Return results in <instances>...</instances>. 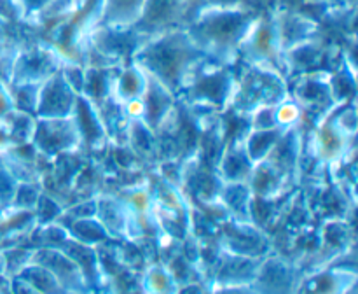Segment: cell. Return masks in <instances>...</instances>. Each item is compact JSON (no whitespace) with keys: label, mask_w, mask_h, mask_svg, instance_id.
Wrapping results in <instances>:
<instances>
[{"label":"cell","mask_w":358,"mask_h":294,"mask_svg":"<svg viewBox=\"0 0 358 294\" xmlns=\"http://www.w3.org/2000/svg\"><path fill=\"white\" fill-rule=\"evenodd\" d=\"M273 18H275L276 31H278L280 46H282L283 52L301 44H306V42L317 41L318 35H320V23L308 14L299 13V10H273Z\"/></svg>","instance_id":"obj_13"},{"label":"cell","mask_w":358,"mask_h":294,"mask_svg":"<svg viewBox=\"0 0 358 294\" xmlns=\"http://www.w3.org/2000/svg\"><path fill=\"white\" fill-rule=\"evenodd\" d=\"M52 0H13L20 13V20L31 21L45 6H49Z\"/></svg>","instance_id":"obj_27"},{"label":"cell","mask_w":358,"mask_h":294,"mask_svg":"<svg viewBox=\"0 0 358 294\" xmlns=\"http://www.w3.org/2000/svg\"><path fill=\"white\" fill-rule=\"evenodd\" d=\"M145 0H98L94 7V27L131 30L140 20Z\"/></svg>","instance_id":"obj_15"},{"label":"cell","mask_w":358,"mask_h":294,"mask_svg":"<svg viewBox=\"0 0 358 294\" xmlns=\"http://www.w3.org/2000/svg\"><path fill=\"white\" fill-rule=\"evenodd\" d=\"M70 237L86 245L101 244V241L110 240V233L105 230L103 224L98 223V220H93L91 217H80V219H77L76 224L70 227Z\"/></svg>","instance_id":"obj_23"},{"label":"cell","mask_w":358,"mask_h":294,"mask_svg":"<svg viewBox=\"0 0 358 294\" xmlns=\"http://www.w3.org/2000/svg\"><path fill=\"white\" fill-rule=\"evenodd\" d=\"M255 9H220L205 6L187 21L185 31L208 59L233 66L252 23Z\"/></svg>","instance_id":"obj_2"},{"label":"cell","mask_w":358,"mask_h":294,"mask_svg":"<svg viewBox=\"0 0 358 294\" xmlns=\"http://www.w3.org/2000/svg\"><path fill=\"white\" fill-rule=\"evenodd\" d=\"M147 88V74L138 65L129 62L128 65L121 66L117 77H115L112 97L119 104H128L133 100H142Z\"/></svg>","instance_id":"obj_20"},{"label":"cell","mask_w":358,"mask_h":294,"mask_svg":"<svg viewBox=\"0 0 358 294\" xmlns=\"http://www.w3.org/2000/svg\"><path fill=\"white\" fill-rule=\"evenodd\" d=\"M13 294H41V293L16 275L13 280Z\"/></svg>","instance_id":"obj_31"},{"label":"cell","mask_w":358,"mask_h":294,"mask_svg":"<svg viewBox=\"0 0 358 294\" xmlns=\"http://www.w3.org/2000/svg\"><path fill=\"white\" fill-rule=\"evenodd\" d=\"M77 98H79V93L73 91V88L66 83L58 69L51 77L41 83L34 115L44 119L70 118L76 108Z\"/></svg>","instance_id":"obj_11"},{"label":"cell","mask_w":358,"mask_h":294,"mask_svg":"<svg viewBox=\"0 0 358 294\" xmlns=\"http://www.w3.org/2000/svg\"><path fill=\"white\" fill-rule=\"evenodd\" d=\"M77 2H79V7H83L84 4H87V2H90V0H77Z\"/></svg>","instance_id":"obj_36"},{"label":"cell","mask_w":358,"mask_h":294,"mask_svg":"<svg viewBox=\"0 0 358 294\" xmlns=\"http://www.w3.org/2000/svg\"><path fill=\"white\" fill-rule=\"evenodd\" d=\"M17 276L23 279L24 282L30 284L34 289H37L41 294H69L65 290V287L59 284V280L49 272L48 268H44L38 262H27L23 268L17 272Z\"/></svg>","instance_id":"obj_22"},{"label":"cell","mask_w":358,"mask_h":294,"mask_svg":"<svg viewBox=\"0 0 358 294\" xmlns=\"http://www.w3.org/2000/svg\"><path fill=\"white\" fill-rule=\"evenodd\" d=\"M205 59L208 58L196 48L185 28H175L142 38L129 62L178 97L189 77Z\"/></svg>","instance_id":"obj_1"},{"label":"cell","mask_w":358,"mask_h":294,"mask_svg":"<svg viewBox=\"0 0 358 294\" xmlns=\"http://www.w3.org/2000/svg\"><path fill=\"white\" fill-rule=\"evenodd\" d=\"M38 196L41 195H38V191L31 184H20L16 188V191H14L16 202L23 206H30V209H34L37 205Z\"/></svg>","instance_id":"obj_28"},{"label":"cell","mask_w":358,"mask_h":294,"mask_svg":"<svg viewBox=\"0 0 358 294\" xmlns=\"http://www.w3.org/2000/svg\"><path fill=\"white\" fill-rule=\"evenodd\" d=\"M213 294H259L254 284H240V286H217Z\"/></svg>","instance_id":"obj_30"},{"label":"cell","mask_w":358,"mask_h":294,"mask_svg":"<svg viewBox=\"0 0 358 294\" xmlns=\"http://www.w3.org/2000/svg\"><path fill=\"white\" fill-rule=\"evenodd\" d=\"M206 6L220 9H255V0H206Z\"/></svg>","instance_id":"obj_29"},{"label":"cell","mask_w":358,"mask_h":294,"mask_svg":"<svg viewBox=\"0 0 358 294\" xmlns=\"http://www.w3.org/2000/svg\"><path fill=\"white\" fill-rule=\"evenodd\" d=\"M143 118L142 121L154 132H159L161 126L166 125L171 115L177 112V97L156 79L147 76V88L142 97Z\"/></svg>","instance_id":"obj_14"},{"label":"cell","mask_w":358,"mask_h":294,"mask_svg":"<svg viewBox=\"0 0 358 294\" xmlns=\"http://www.w3.org/2000/svg\"><path fill=\"white\" fill-rule=\"evenodd\" d=\"M187 21L189 13L184 0H145L140 20L131 30L140 38H147L175 28H185Z\"/></svg>","instance_id":"obj_9"},{"label":"cell","mask_w":358,"mask_h":294,"mask_svg":"<svg viewBox=\"0 0 358 294\" xmlns=\"http://www.w3.org/2000/svg\"><path fill=\"white\" fill-rule=\"evenodd\" d=\"M184 4H185V9H187L189 13V20H191V18L194 16L201 7L206 6V0H184Z\"/></svg>","instance_id":"obj_32"},{"label":"cell","mask_w":358,"mask_h":294,"mask_svg":"<svg viewBox=\"0 0 358 294\" xmlns=\"http://www.w3.org/2000/svg\"><path fill=\"white\" fill-rule=\"evenodd\" d=\"M306 2H310V4H329L331 0H306Z\"/></svg>","instance_id":"obj_34"},{"label":"cell","mask_w":358,"mask_h":294,"mask_svg":"<svg viewBox=\"0 0 358 294\" xmlns=\"http://www.w3.org/2000/svg\"><path fill=\"white\" fill-rule=\"evenodd\" d=\"M355 282L353 270H327L304 280L297 294H346L355 287Z\"/></svg>","instance_id":"obj_18"},{"label":"cell","mask_w":358,"mask_h":294,"mask_svg":"<svg viewBox=\"0 0 358 294\" xmlns=\"http://www.w3.org/2000/svg\"><path fill=\"white\" fill-rule=\"evenodd\" d=\"M289 79L280 70L266 65H248L245 63L241 74H236L229 107L234 118L247 121L250 114L262 107L278 105L290 94Z\"/></svg>","instance_id":"obj_3"},{"label":"cell","mask_w":358,"mask_h":294,"mask_svg":"<svg viewBox=\"0 0 358 294\" xmlns=\"http://www.w3.org/2000/svg\"><path fill=\"white\" fill-rule=\"evenodd\" d=\"M30 261L48 268L69 294H91L90 279L86 276L84 270L59 248L48 247L35 251Z\"/></svg>","instance_id":"obj_12"},{"label":"cell","mask_w":358,"mask_h":294,"mask_svg":"<svg viewBox=\"0 0 358 294\" xmlns=\"http://www.w3.org/2000/svg\"><path fill=\"white\" fill-rule=\"evenodd\" d=\"M30 144L42 156L56 158L77 150L83 146V140L72 115L56 119L35 118L34 136Z\"/></svg>","instance_id":"obj_8"},{"label":"cell","mask_w":358,"mask_h":294,"mask_svg":"<svg viewBox=\"0 0 358 294\" xmlns=\"http://www.w3.org/2000/svg\"><path fill=\"white\" fill-rule=\"evenodd\" d=\"M121 66H86L84 69V84L83 97L100 105L107 98L112 97L115 77H117Z\"/></svg>","instance_id":"obj_19"},{"label":"cell","mask_w":358,"mask_h":294,"mask_svg":"<svg viewBox=\"0 0 358 294\" xmlns=\"http://www.w3.org/2000/svg\"><path fill=\"white\" fill-rule=\"evenodd\" d=\"M10 86H13V90L9 91H10V97H13L14 108L34 115L35 107H37V97H38V88H41V84L13 83Z\"/></svg>","instance_id":"obj_24"},{"label":"cell","mask_w":358,"mask_h":294,"mask_svg":"<svg viewBox=\"0 0 358 294\" xmlns=\"http://www.w3.org/2000/svg\"><path fill=\"white\" fill-rule=\"evenodd\" d=\"M143 287L147 294H177L178 284L170 272L161 266H152V270L147 272Z\"/></svg>","instance_id":"obj_25"},{"label":"cell","mask_w":358,"mask_h":294,"mask_svg":"<svg viewBox=\"0 0 358 294\" xmlns=\"http://www.w3.org/2000/svg\"><path fill=\"white\" fill-rule=\"evenodd\" d=\"M283 56H285V52L280 46L273 13H259L252 23L250 30H248L247 37L241 42L240 58L248 65L273 66L285 76Z\"/></svg>","instance_id":"obj_5"},{"label":"cell","mask_w":358,"mask_h":294,"mask_svg":"<svg viewBox=\"0 0 358 294\" xmlns=\"http://www.w3.org/2000/svg\"><path fill=\"white\" fill-rule=\"evenodd\" d=\"M290 97L297 102L304 115L313 119V122L327 118L338 102L334 98L331 84V70H313L297 76L296 83L289 86Z\"/></svg>","instance_id":"obj_6"},{"label":"cell","mask_w":358,"mask_h":294,"mask_svg":"<svg viewBox=\"0 0 358 294\" xmlns=\"http://www.w3.org/2000/svg\"><path fill=\"white\" fill-rule=\"evenodd\" d=\"M313 128L311 150H313L315 160L324 161V163H338L348 156L355 135L341 128L332 112L322 121L315 122Z\"/></svg>","instance_id":"obj_10"},{"label":"cell","mask_w":358,"mask_h":294,"mask_svg":"<svg viewBox=\"0 0 358 294\" xmlns=\"http://www.w3.org/2000/svg\"><path fill=\"white\" fill-rule=\"evenodd\" d=\"M3 37H6V34H3L2 27H0V42H2V41H3Z\"/></svg>","instance_id":"obj_35"},{"label":"cell","mask_w":358,"mask_h":294,"mask_svg":"<svg viewBox=\"0 0 358 294\" xmlns=\"http://www.w3.org/2000/svg\"><path fill=\"white\" fill-rule=\"evenodd\" d=\"M62 52L56 46L48 42H35L28 48L20 49L13 59V72H10V84L13 83H44L51 77L62 65Z\"/></svg>","instance_id":"obj_7"},{"label":"cell","mask_w":358,"mask_h":294,"mask_svg":"<svg viewBox=\"0 0 358 294\" xmlns=\"http://www.w3.org/2000/svg\"><path fill=\"white\" fill-rule=\"evenodd\" d=\"M287 130L282 128H271V130H254L247 128L243 133V144L247 149L248 158L254 163V167L261 161H264L269 156L280 139L283 136Z\"/></svg>","instance_id":"obj_21"},{"label":"cell","mask_w":358,"mask_h":294,"mask_svg":"<svg viewBox=\"0 0 358 294\" xmlns=\"http://www.w3.org/2000/svg\"><path fill=\"white\" fill-rule=\"evenodd\" d=\"M243 133L233 136L229 142L224 144L222 154H220L215 168L222 182H248V178H250L254 163L250 161L247 149H245Z\"/></svg>","instance_id":"obj_16"},{"label":"cell","mask_w":358,"mask_h":294,"mask_svg":"<svg viewBox=\"0 0 358 294\" xmlns=\"http://www.w3.org/2000/svg\"><path fill=\"white\" fill-rule=\"evenodd\" d=\"M275 115H276V126L282 130H292L301 126L303 122L304 114L301 111V107L297 105V102L292 97H287L285 100L280 102L275 107Z\"/></svg>","instance_id":"obj_26"},{"label":"cell","mask_w":358,"mask_h":294,"mask_svg":"<svg viewBox=\"0 0 358 294\" xmlns=\"http://www.w3.org/2000/svg\"><path fill=\"white\" fill-rule=\"evenodd\" d=\"M236 74L231 65L205 59L189 77L177 100H184L189 111H201L205 114H220L229 107L231 93Z\"/></svg>","instance_id":"obj_4"},{"label":"cell","mask_w":358,"mask_h":294,"mask_svg":"<svg viewBox=\"0 0 358 294\" xmlns=\"http://www.w3.org/2000/svg\"><path fill=\"white\" fill-rule=\"evenodd\" d=\"M72 118L76 121L77 128H79L83 146L98 149V147H103L108 142L107 130H105L96 105L87 100L86 97H83V94H79V98H77Z\"/></svg>","instance_id":"obj_17"},{"label":"cell","mask_w":358,"mask_h":294,"mask_svg":"<svg viewBox=\"0 0 358 294\" xmlns=\"http://www.w3.org/2000/svg\"><path fill=\"white\" fill-rule=\"evenodd\" d=\"M177 294H205V293H203V287L199 286V284L189 282L187 286L178 287V289H177Z\"/></svg>","instance_id":"obj_33"}]
</instances>
